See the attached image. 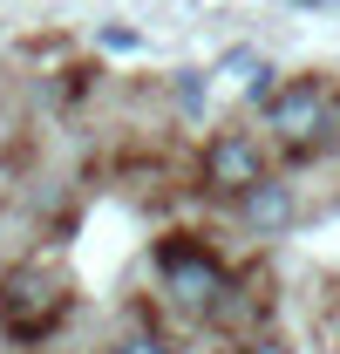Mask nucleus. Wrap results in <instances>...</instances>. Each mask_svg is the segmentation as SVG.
<instances>
[{
  "label": "nucleus",
  "mask_w": 340,
  "mask_h": 354,
  "mask_svg": "<svg viewBox=\"0 0 340 354\" xmlns=\"http://www.w3.org/2000/svg\"><path fill=\"white\" fill-rule=\"evenodd\" d=\"M157 266H164V293H170V307L198 313V320H211V313L225 307V293H232L225 266H218L205 245H191V239H170L164 252H157Z\"/></svg>",
  "instance_id": "1"
},
{
  "label": "nucleus",
  "mask_w": 340,
  "mask_h": 354,
  "mask_svg": "<svg viewBox=\"0 0 340 354\" xmlns=\"http://www.w3.org/2000/svg\"><path fill=\"white\" fill-rule=\"evenodd\" d=\"M62 307H68V286L55 272H41V266H21V272L0 279V327L14 341H41L48 327L62 320Z\"/></svg>",
  "instance_id": "2"
},
{
  "label": "nucleus",
  "mask_w": 340,
  "mask_h": 354,
  "mask_svg": "<svg viewBox=\"0 0 340 354\" xmlns=\"http://www.w3.org/2000/svg\"><path fill=\"white\" fill-rule=\"evenodd\" d=\"M327 102H334V88L320 82V75H299V82H286L272 102H265V123H272V136H279V143L306 150V136L327 123Z\"/></svg>",
  "instance_id": "3"
},
{
  "label": "nucleus",
  "mask_w": 340,
  "mask_h": 354,
  "mask_svg": "<svg viewBox=\"0 0 340 354\" xmlns=\"http://www.w3.org/2000/svg\"><path fill=\"white\" fill-rule=\"evenodd\" d=\"M258 177H265V157H258V136L245 130H218L205 143V184L225 191V198H245Z\"/></svg>",
  "instance_id": "4"
},
{
  "label": "nucleus",
  "mask_w": 340,
  "mask_h": 354,
  "mask_svg": "<svg viewBox=\"0 0 340 354\" xmlns=\"http://www.w3.org/2000/svg\"><path fill=\"white\" fill-rule=\"evenodd\" d=\"M286 218H293V198H286V184L258 177L252 191H245V225H252V232H279Z\"/></svg>",
  "instance_id": "5"
},
{
  "label": "nucleus",
  "mask_w": 340,
  "mask_h": 354,
  "mask_svg": "<svg viewBox=\"0 0 340 354\" xmlns=\"http://www.w3.org/2000/svg\"><path fill=\"white\" fill-rule=\"evenodd\" d=\"M116 354H177V348L164 334H129V341H116Z\"/></svg>",
  "instance_id": "6"
},
{
  "label": "nucleus",
  "mask_w": 340,
  "mask_h": 354,
  "mask_svg": "<svg viewBox=\"0 0 340 354\" xmlns=\"http://www.w3.org/2000/svg\"><path fill=\"white\" fill-rule=\"evenodd\" d=\"M238 354H286V348H279V341L265 334V341H245V348H238Z\"/></svg>",
  "instance_id": "7"
}]
</instances>
